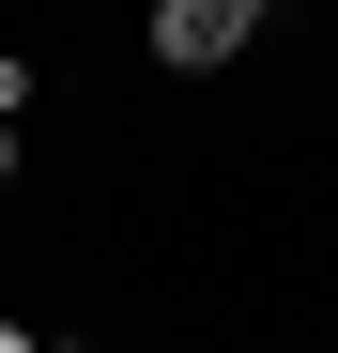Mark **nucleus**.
<instances>
[{
  "mask_svg": "<svg viewBox=\"0 0 338 353\" xmlns=\"http://www.w3.org/2000/svg\"><path fill=\"white\" fill-rule=\"evenodd\" d=\"M0 353H31V338H16V323H0Z\"/></svg>",
  "mask_w": 338,
  "mask_h": 353,
  "instance_id": "obj_4",
  "label": "nucleus"
},
{
  "mask_svg": "<svg viewBox=\"0 0 338 353\" xmlns=\"http://www.w3.org/2000/svg\"><path fill=\"white\" fill-rule=\"evenodd\" d=\"M246 31H261V0H154V62L169 77H215Z\"/></svg>",
  "mask_w": 338,
  "mask_h": 353,
  "instance_id": "obj_1",
  "label": "nucleus"
},
{
  "mask_svg": "<svg viewBox=\"0 0 338 353\" xmlns=\"http://www.w3.org/2000/svg\"><path fill=\"white\" fill-rule=\"evenodd\" d=\"M16 108H31V62H0V123H16Z\"/></svg>",
  "mask_w": 338,
  "mask_h": 353,
  "instance_id": "obj_2",
  "label": "nucleus"
},
{
  "mask_svg": "<svg viewBox=\"0 0 338 353\" xmlns=\"http://www.w3.org/2000/svg\"><path fill=\"white\" fill-rule=\"evenodd\" d=\"M0 185H16V123H0Z\"/></svg>",
  "mask_w": 338,
  "mask_h": 353,
  "instance_id": "obj_3",
  "label": "nucleus"
}]
</instances>
